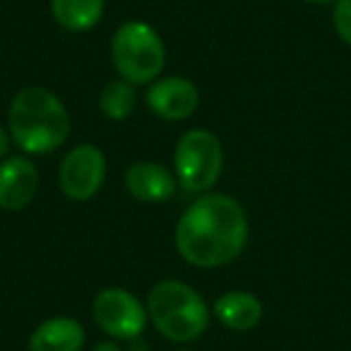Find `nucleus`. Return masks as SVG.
Returning a JSON list of instances; mask_svg holds the SVG:
<instances>
[{
  "label": "nucleus",
  "instance_id": "nucleus-1",
  "mask_svg": "<svg viewBox=\"0 0 351 351\" xmlns=\"http://www.w3.org/2000/svg\"><path fill=\"white\" fill-rule=\"evenodd\" d=\"M243 205L224 193L200 195L176 224V248L193 267H224L248 245Z\"/></svg>",
  "mask_w": 351,
  "mask_h": 351
},
{
  "label": "nucleus",
  "instance_id": "nucleus-2",
  "mask_svg": "<svg viewBox=\"0 0 351 351\" xmlns=\"http://www.w3.org/2000/svg\"><path fill=\"white\" fill-rule=\"evenodd\" d=\"M70 113L53 92L27 87L15 94L8 111V132L25 154L44 156L70 137Z\"/></svg>",
  "mask_w": 351,
  "mask_h": 351
},
{
  "label": "nucleus",
  "instance_id": "nucleus-3",
  "mask_svg": "<svg viewBox=\"0 0 351 351\" xmlns=\"http://www.w3.org/2000/svg\"><path fill=\"white\" fill-rule=\"evenodd\" d=\"M147 313L161 337L176 344L195 341L210 327V306L186 282L164 279L147 296Z\"/></svg>",
  "mask_w": 351,
  "mask_h": 351
},
{
  "label": "nucleus",
  "instance_id": "nucleus-4",
  "mask_svg": "<svg viewBox=\"0 0 351 351\" xmlns=\"http://www.w3.org/2000/svg\"><path fill=\"white\" fill-rule=\"evenodd\" d=\"M111 60L121 80L130 84H149L159 80L166 65V46L147 22L130 20L116 29L111 41Z\"/></svg>",
  "mask_w": 351,
  "mask_h": 351
},
{
  "label": "nucleus",
  "instance_id": "nucleus-5",
  "mask_svg": "<svg viewBox=\"0 0 351 351\" xmlns=\"http://www.w3.org/2000/svg\"><path fill=\"white\" fill-rule=\"evenodd\" d=\"M224 169V152L215 132L205 128L188 130L173 152V173L186 193H207L219 181Z\"/></svg>",
  "mask_w": 351,
  "mask_h": 351
},
{
  "label": "nucleus",
  "instance_id": "nucleus-6",
  "mask_svg": "<svg viewBox=\"0 0 351 351\" xmlns=\"http://www.w3.org/2000/svg\"><path fill=\"white\" fill-rule=\"evenodd\" d=\"M92 311L97 325L108 337L123 341L142 337V332L147 330V322H149L147 306H142L140 298L121 287L101 289L94 298Z\"/></svg>",
  "mask_w": 351,
  "mask_h": 351
},
{
  "label": "nucleus",
  "instance_id": "nucleus-7",
  "mask_svg": "<svg viewBox=\"0 0 351 351\" xmlns=\"http://www.w3.org/2000/svg\"><path fill=\"white\" fill-rule=\"evenodd\" d=\"M104 178H106V156L97 145H77L60 161L58 183L68 200H92L101 191Z\"/></svg>",
  "mask_w": 351,
  "mask_h": 351
},
{
  "label": "nucleus",
  "instance_id": "nucleus-8",
  "mask_svg": "<svg viewBox=\"0 0 351 351\" xmlns=\"http://www.w3.org/2000/svg\"><path fill=\"white\" fill-rule=\"evenodd\" d=\"M200 92L188 77L171 75L154 80L147 89V106L161 121H186L197 111Z\"/></svg>",
  "mask_w": 351,
  "mask_h": 351
},
{
  "label": "nucleus",
  "instance_id": "nucleus-9",
  "mask_svg": "<svg viewBox=\"0 0 351 351\" xmlns=\"http://www.w3.org/2000/svg\"><path fill=\"white\" fill-rule=\"evenodd\" d=\"M39 191V169L29 156H5L0 161V210H25Z\"/></svg>",
  "mask_w": 351,
  "mask_h": 351
},
{
  "label": "nucleus",
  "instance_id": "nucleus-10",
  "mask_svg": "<svg viewBox=\"0 0 351 351\" xmlns=\"http://www.w3.org/2000/svg\"><path fill=\"white\" fill-rule=\"evenodd\" d=\"M176 173L156 161H137L125 171V188L140 202H166L176 193Z\"/></svg>",
  "mask_w": 351,
  "mask_h": 351
},
{
  "label": "nucleus",
  "instance_id": "nucleus-11",
  "mask_svg": "<svg viewBox=\"0 0 351 351\" xmlns=\"http://www.w3.org/2000/svg\"><path fill=\"white\" fill-rule=\"evenodd\" d=\"M84 327L68 315L49 317L29 337V351H80L84 346Z\"/></svg>",
  "mask_w": 351,
  "mask_h": 351
},
{
  "label": "nucleus",
  "instance_id": "nucleus-12",
  "mask_svg": "<svg viewBox=\"0 0 351 351\" xmlns=\"http://www.w3.org/2000/svg\"><path fill=\"white\" fill-rule=\"evenodd\" d=\"M212 313L229 330L248 332L255 330L263 320V303L250 291H229L217 298Z\"/></svg>",
  "mask_w": 351,
  "mask_h": 351
},
{
  "label": "nucleus",
  "instance_id": "nucleus-13",
  "mask_svg": "<svg viewBox=\"0 0 351 351\" xmlns=\"http://www.w3.org/2000/svg\"><path fill=\"white\" fill-rule=\"evenodd\" d=\"M51 15L68 32H89L101 22L104 0H51Z\"/></svg>",
  "mask_w": 351,
  "mask_h": 351
},
{
  "label": "nucleus",
  "instance_id": "nucleus-14",
  "mask_svg": "<svg viewBox=\"0 0 351 351\" xmlns=\"http://www.w3.org/2000/svg\"><path fill=\"white\" fill-rule=\"evenodd\" d=\"M135 89L125 80H113L99 94V108L111 121H125L135 111Z\"/></svg>",
  "mask_w": 351,
  "mask_h": 351
},
{
  "label": "nucleus",
  "instance_id": "nucleus-15",
  "mask_svg": "<svg viewBox=\"0 0 351 351\" xmlns=\"http://www.w3.org/2000/svg\"><path fill=\"white\" fill-rule=\"evenodd\" d=\"M335 32L346 46H351V0H337L332 12Z\"/></svg>",
  "mask_w": 351,
  "mask_h": 351
},
{
  "label": "nucleus",
  "instance_id": "nucleus-16",
  "mask_svg": "<svg viewBox=\"0 0 351 351\" xmlns=\"http://www.w3.org/2000/svg\"><path fill=\"white\" fill-rule=\"evenodd\" d=\"M10 142H12L10 132H5L3 128H0V161H3L8 154H10Z\"/></svg>",
  "mask_w": 351,
  "mask_h": 351
},
{
  "label": "nucleus",
  "instance_id": "nucleus-17",
  "mask_svg": "<svg viewBox=\"0 0 351 351\" xmlns=\"http://www.w3.org/2000/svg\"><path fill=\"white\" fill-rule=\"evenodd\" d=\"M94 351H123L118 344H113V341H101V344L94 346Z\"/></svg>",
  "mask_w": 351,
  "mask_h": 351
},
{
  "label": "nucleus",
  "instance_id": "nucleus-18",
  "mask_svg": "<svg viewBox=\"0 0 351 351\" xmlns=\"http://www.w3.org/2000/svg\"><path fill=\"white\" fill-rule=\"evenodd\" d=\"M306 3H313V5H325V3H337V0H306Z\"/></svg>",
  "mask_w": 351,
  "mask_h": 351
},
{
  "label": "nucleus",
  "instance_id": "nucleus-19",
  "mask_svg": "<svg viewBox=\"0 0 351 351\" xmlns=\"http://www.w3.org/2000/svg\"><path fill=\"white\" fill-rule=\"evenodd\" d=\"M181 351H191V349H181Z\"/></svg>",
  "mask_w": 351,
  "mask_h": 351
}]
</instances>
